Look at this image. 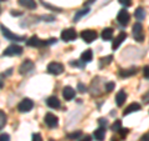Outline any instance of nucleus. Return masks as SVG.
<instances>
[{
  "label": "nucleus",
  "mask_w": 149,
  "mask_h": 141,
  "mask_svg": "<svg viewBox=\"0 0 149 141\" xmlns=\"http://www.w3.org/2000/svg\"><path fill=\"white\" fill-rule=\"evenodd\" d=\"M88 13H90V8H85V9H81V10H78L76 14H74V16H73V23H77L82 16L87 15Z\"/></svg>",
  "instance_id": "21"
},
{
  "label": "nucleus",
  "mask_w": 149,
  "mask_h": 141,
  "mask_svg": "<svg viewBox=\"0 0 149 141\" xmlns=\"http://www.w3.org/2000/svg\"><path fill=\"white\" fill-rule=\"evenodd\" d=\"M32 141H42V137H41L40 134H34L32 135Z\"/></svg>",
  "instance_id": "37"
},
{
  "label": "nucleus",
  "mask_w": 149,
  "mask_h": 141,
  "mask_svg": "<svg viewBox=\"0 0 149 141\" xmlns=\"http://www.w3.org/2000/svg\"><path fill=\"white\" fill-rule=\"evenodd\" d=\"M47 43H49V45H51V44H56V43H57V39H56V37H51V39L47 40Z\"/></svg>",
  "instance_id": "40"
},
{
  "label": "nucleus",
  "mask_w": 149,
  "mask_h": 141,
  "mask_svg": "<svg viewBox=\"0 0 149 141\" xmlns=\"http://www.w3.org/2000/svg\"><path fill=\"white\" fill-rule=\"evenodd\" d=\"M0 141H10V136L8 134H1L0 136Z\"/></svg>",
  "instance_id": "36"
},
{
  "label": "nucleus",
  "mask_w": 149,
  "mask_h": 141,
  "mask_svg": "<svg viewBox=\"0 0 149 141\" xmlns=\"http://www.w3.org/2000/svg\"><path fill=\"white\" fill-rule=\"evenodd\" d=\"M127 37V34H125L124 31H122V32H119L118 34V36L116 37V39L113 40V44H112V49L113 50H117L118 48H119V45L123 43L124 41V39Z\"/></svg>",
  "instance_id": "12"
},
{
  "label": "nucleus",
  "mask_w": 149,
  "mask_h": 141,
  "mask_svg": "<svg viewBox=\"0 0 149 141\" xmlns=\"http://www.w3.org/2000/svg\"><path fill=\"white\" fill-rule=\"evenodd\" d=\"M141 110V105L138 104V102H132L130 105H128L127 107H125V110L123 111V115H129L132 114V112H136V111H139Z\"/></svg>",
  "instance_id": "16"
},
{
  "label": "nucleus",
  "mask_w": 149,
  "mask_h": 141,
  "mask_svg": "<svg viewBox=\"0 0 149 141\" xmlns=\"http://www.w3.org/2000/svg\"><path fill=\"white\" fill-rule=\"evenodd\" d=\"M129 20H130L129 13L125 10V9H122V10H119L118 15H117V21L119 23V24L123 25V26H127V25L129 24Z\"/></svg>",
  "instance_id": "6"
},
{
  "label": "nucleus",
  "mask_w": 149,
  "mask_h": 141,
  "mask_svg": "<svg viewBox=\"0 0 149 141\" xmlns=\"http://www.w3.org/2000/svg\"><path fill=\"white\" fill-rule=\"evenodd\" d=\"M45 124L49 126L50 129H54V128H57L58 125V119L57 116H55L54 114H51V112H47L45 116Z\"/></svg>",
  "instance_id": "11"
},
{
  "label": "nucleus",
  "mask_w": 149,
  "mask_h": 141,
  "mask_svg": "<svg viewBox=\"0 0 149 141\" xmlns=\"http://www.w3.org/2000/svg\"><path fill=\"white\" fill-rule=\"evenodd\" d=\"M137 74V68L133 66V68H129L127 70H119V76L120 78H128V76H132V75Z\"/></svg>",
  "instance_id": "18"
},
{
  "label": "nucleus",
  "mask_w": 149,
  "mask_h": 141,
  "mask_svg": "<svg viewBox=\"0 0 149 141\" xmlns=\"http://www.w3.org/2000/svg\"><path fill=\"white\" fill-rule=\"evenodd\" d=\"M41 4H42L44 6H46V8H49V9H52V10H55V11H61V9H58V8H55V6H51V5H49V4H46L44 0H41Z\"/></svg>",
  "instance_id": "30"
},
{
  "label": "nucleus",
  "mask_w": 149,
  "mask_h": 141,
  "mask_svg": "<svg viewBox=\"0 0 149 141\" xmlns=\"http://www.w3.org/2000/svg\"><path fill=\"white\" fill-rule=\"evenodd\" d=\"M34 68H35V64L32 63L31 60H25V61L20 65V68H19V73L21 75H26V74H29L31 70H34Z\"/></svg>",
  "instance_id": "10"
},
{
  "label": "nucleus",
  "mask_w": 149,
  "mask_h": 141,
  "mask_svg": "<svg viewBox=\"0 0 149 141\" xmlns=\"http://www.w3.org/2000/svg\"><path fill=\"white\" fill-rule=\"evenodd\" d=\"M81 136H82V133H81V131H76V133L68 134V135H67V139H70V140H77V139H80Z\"/></svg>",
  "instance_id": "26"
},
{
  "label": "nucleus",
  "mask_w": 149,
  "mask_h": 141,
  "mask_svg": "<svg viewBox=\"0 0 149 141\" xmlns=\"http://www.w3.org/2000/svg\"><path fill=\"white\" fill-rule=\"evenodd\" d=\"M1 1H5V0H1Z\"/></svg>",
  "instance_id": "44"
},
{
  "label": "nucleus",
  "mask_w": 149,
  "mask_h": 141,
  "mask_svg": "<svg viewBox=\"0 0 149 141\" xmlns=\"http://www.w3.org/2000/svg\"><path fill=\"white\" fill-rule=\"evenodd\" d=\"M132 30H133V37H134V40H137L138 43H143L146 35H144V30H143V26H142L141 23H136V24L133 25Z\"/></svg>",
  "instance_id": "1"
},
{
  "label": "nucleus",
  "mask_w": 149,
  "mask_h": 141,
  "mask_svg": "<svg viewBox=\"0 0 149 141\" xmlns=\"http://www.w3.org/2000/svg\"><path fill=\"white\" fill-rule=\"evenodd\" d=\"M80 141H91V136H88V135L83 136V137H82V139H81Z\"/></svg>",
  "instance_id": "41"
},
{
  "label": "nucleus",
  "mask_w": 149,
  "mask_h": 141,
  "mask_svg": "<svg viewBox=\"0 0 149 141\" xmlns=\"http://www.w3.org/2000/svg\"><path fill=\"white\" fill-rule=\"evenodd\" d=\"M143 75L146 79H149V66H144L143 68Z\"/></svg>",
  "instance_id": "34"
},
{
  "label": "nucleus",
  "mask_w": 149,
  "mask_h": 141,
  "mask_svg": "<svg viewBox=\"0 0 149 141\" xmlns=\"http://www.w3.org/2000/svg\"><path fill=\"white\" fill-rule=\"evenodd\" d=\"M74 95H76V91H74L71 86H65L63 87L62 96H63L65 100H72V99L74 97Z\"/></svg>",
  "instance_id": "13"
},
{
  "label": "nucleus",
  "mask_w": 149,
  "mask_h": 141,
  "mask_svg": "<svg viewBox=\"0 0 149 141\" xmlns=\"http://www.w3.org/2000/svg\"><path fill=\"white\" fill-rule=\"evenodd\" d=\"M92 59H93V53L91 49H87L81 54V60L83 63H90L92 61Z\"/></svg>",
  "instance_id": "19"
},
{
  "label": "nucleus",
  "mask_w": 149,
  "mask_h": 141,
  "mask_svg": "<svg viewBox=\"0 0 149 141\" xmlns=\"http://www.w3.org/2000/svg\"><path fill=\"white\" fill-rule=\"evenodd\" d=\"M112 59H113V58H112V55H108V56H106V58H101V59H100V66L102 68V66H103V65L106 66V65L111 64Z\"/></svg>",
  "instance_id": "24"
},
{
  "label": "nucleus",
  "mask_w": 149,
  "mask_h": 141,
  "mask_svg": "<svg viewBox=\"0 0 149 141\" xmlns=\"http://www.w3.org/2000/svg\"><path fill=\"white\" fill-rule=\"evenodd\" d=\"M148 141H149V140H148Z\"/></svg>",
  "instance_id": "45"
},
{
  "label": "nucleus",
  "mask_w": 149,
  "mask_h": 141,
  "mask_svg": "<svg viewBox=\"0 0 149 141\" xmlns=\"http://www.w3.org/2000/svg\"><path fill=\"white\" fill-rule=\"evenodd\" d=\"M77 90H78V92H86L87 91V87H86V85L85 84H82V82H78L77 84Z\"/></svg>",
  "instance_id": "29"
},
{
  "label": "nucleus",
  "mask_w": 149,
  "mask_h": 141,
  "mask_svg": "<svg viewBox=\"0 0 149 141\" xmlns=\"http://www.w3.org/2000/svg\"><path fill=\"white\" fill-rule=\"evenodd\" d=\"M118 1L124 6H130L132 5V0H118Z\"/></svg>",
  "instance_id": "32"
},
{
  "label": "nucleus",
  "mask_w": 149,
  "mask_h": 141,
  "mask_svg": "<svg viewBox=\"0 0 149 141\" xmlns=\"http://www.w3.org/2000/svg\"><path fill=\"white\" fill-rule=\"evenodd\" d=\"M32 107H34V102L30 99H24V100H21V102L17 105V110L20 112H29L32 110Z\"/></svg>",
  "instance_id": "7"
},
{
  "label": "nucleus",
  "mask_w": 149,
  "mask_h": 141,
  "mask_svg": "<svg viewBox=\"0 0 149 141\" xmlns=\"http://www.w3.org/2000/svg\"><path fill=\"white\" fill-rule=\"evenodd\" d=\"M134 16H136L138 20H144V18H146V11H144L143 8H138L136 13H134Z\"/></svg>",
  "instance_id": "23"
},
{
  "label": "nucleus",
  "mask_w": 149,
  "mask_h": 141,
  "mask_svg": "<svg viewBox=\"0 0 149 141\" xmlns=\"http://www.w3.org/2000/svg\"><path fill=\"white\" fill-rule=\"evenodd\" d=\"M127 134H128V129H120L119 130V135L122 136V137H124V136H127Z\"/></svg>",
  "instance_id": "39"
},
{
  "label": "nucleus",
  "mask_w": 149,
  "mask_h": 141,
  "mask_svg": "<svg viewBox=\"0 0 149 141\" xmlns=\"http://www.w3.org/2000/svg\"><path fill=\"white\" fill-rule=\"evenodd\" d=\"M148 140H149V134L144 135V136H142V137H141V141H148Z\"/></svg>",
  "instance_id": "42"
},
{
  "label": "nucleus",
  "mask_w": 149,
  "mask_h": 141,
  "mask_svg": "<svg viewBox=\"0 0 149 141\" xmlns=\"http://www.w3.org/2000/svg\"><path fill=\"white\" fill-rule=\"evenodd\" d=\"M106 136V128L104 126H100L97 130H95L93 133V137H95L96 141H103Z\"/></svg>",
  "instance_id": "14"
},
{
  "label": "nucleus",
  "mask_w": 149,
  "mask_h": 141,
  "mask_svg": "<svg viewBox=\"0 0 149 141\" xmlns=\"http://www.w3.org/2000/svg\"><path fill=\"white\" fill-rule=\"evenodd\" d=\"M97 32L96 30H91V29H87V30H83L81 32V37H82V40L85 41V43L87 44H91L93 40H96L97 39Z\"/></svg>",
  "instance_id": "5"
},
{
  "label": "nucleus",
  "mask_w": 149,
  "mask_h": 141,
  "mask_svg": "<svg viewBox=\"0 0 149 141\" xmlns=\"http://www.w3.org/2000/svg\"><path fill=\"white\" fill-rule=\"evenodd\" d=\"M21 54H22V48L21 46L13 44V45H9L8 48L4 50L3 56H15V55L17 56V55H21Z\"/></svg>",
  "instance_id": "3"
},
{
  "label": "nucleus",
  "mask_w": 149,
  "mask_h": 141,
  "mask_svg": "<svg viewBox=\"0 0 149 141\" xmlns=\"http://www.w3.org/2000/svg\"><path fill=\"white\" fill-rule=\"evenodd\" d=\"M41 19H42L44 21H54L55 20V18L52 15H45V16H42Z\"/></svg>",
  "instance_id": "35"
},
{
  "label": "nucleus",
  "mask_w": 149,
  "mask_h": 141,
  "mask_svg": "<svg viewBox=\"0 0 149 141\" xmlns=\"http://www.w3.org/2000/svg\"><path fill=\"white\" fill-rule=\"evenodd\" d=\"M0 116H1V124H0V128L4 129V126H5V124H6V115L3 110L0 111Z\"/></svg>",
  "instance_id": "27"
},
{
  "label": "nucleus",
  "mask_w": 149,
  "mask_h": 141,
  "mask_svg": "<svg viewBox=\"0 0 149 141\" xmlns=\"http://www.w3.org/2000/svg\"><path fill=\"white\" fill-rule=\"evenodd\" d=\"M98 124H100V126H104V128H106L107 124H108V123H107V120H106V119H103V117H101V119L98 120Z\"/></svg>",
  "instance_id": "38"
},
{
  "label": "nucleus",
  "mask_w": 149,
  "mask_h": 141,
  "mask_svg": "<svg viewBox=\"0 0 149 141\" xmlns=\"http://www.w3.org/2000/svg\"><path fill=\"white\" fill-rule=\"evenodd\" d=\"M95 1H96V0H88L87 4H92V3H95Z\"/></svg>",
  "instance_id": "43"
},
{
  "label": "nucleus",
  "mask_w": 149,
  "mask_h": 141,
  "mask_svg": "<svg viewBox=\"0 0 149 141\" xmlns=\"http://www.w3.org/2000/svg\"><path fill=\"white\" fill-rule=\"evenodd\" d=\"M46 104H47V106L51 107V109H58V107L61 106V102H60V100L56 96H50L47 100H46Z\"/></svg>",
  "instance_id": "15"
},
{
  "label": "nucleus",
  "mask_w": 149,
  "mask_h": 141,
  "mask_svg": "<svg viewBox=\"0 0 149 141\" xmlns=\"http://www.w3.org/2000/svg\"><path fill=\"white\" fill-rule=\"evenodd\" d=\"M26 44H27V46H32V48H41V46H46V45H49L47 41L40 40L36 35L31 36L30 39L26 41Z\"/></svg>",
  "instance_id": "9"
},
{
  "label": "nucleus",
  "mask_w": 149,
  "mask_h": 141,
  "mask_svg": "<svg viewBox=\"0 0 149 141\" xmlns=\"http://www.w3.org/2000/svg\"><path fill=\"white\" fill-rule=\"evenodd\" d=\"M77 37V32L72 27H68V29H65L61 32V39L66 43H70V41H73Z\"/></svg>",
  "instance_id": "4"
},
{
  "label": "nucleus",
  "mask_w": 149,
  "mask_h": 141,
  "mask_svg": "<svg viewBox=\"0 0 149 141\" xmlns=\"http://www.w3.org/2000/svg\"><path fill=\"white\" fill-rule=\"evenodd\" d=\"M101 36H102V39H103L104 41H108V40H111L112 37H113V30H112L111 27H104V29L102 30Z\"/></svg>",
  "instance_id": "20"
},
{
  "label": "nucleus",
  "mask_w": 149,
  "mask_h": 141,
  "mask_svg": "<svg viewBox=\"0 0 149 141\" xmlns=\"http://www.w3.org/2000/svg\"><path fill=\"white\" fill-rule=\"evenodd\" d=\"M125 99H127V94H125L124 90H120L117 92V95H116V104L117 106H122L124 104Z\"/></svg>",
  "instance_id": "17"
},
{
  "label": "nucleus",
  "mask_w": 149,
  "mask_h": 141,
  "mask_svg": "<svg viewBox=\"0 0 149 141\" xmlns=\"http://www.w3.org/2000/svg\"><path fill=\"white\" fill-rule=\"evenodd\" d=\"M142 100H143L144 104H149V91L146 92V94H144V95L142 96Z\"/></svg>",
  "instance_id": "33"
},
{
  "label": "nucleus",
  "mask_w": 149,
  "mask_h": 141,
  "mask_svg": "<svg viewBox=\"0 0 149 141\" xmlns=\"http://www.w3.org/2000/svg\"><path fill=\"white\" fill-rule=\"evenodd\" d=\"M1 32L3 35L6 37L8 40H13V41H25L26 40V36L25 35H16V34H13V32L5 27L4 25H1Z\"/></svg>",
  "instance_id": "2"
},
{
  "label": "nucleus",
  "mask_w": 149,
  "mask_h": 141,
  "mask_svg": "<svg viewBox=\"0 0 149 141\" xmlns=\"http://www.w3.org/2000/svg\"><path fill=\"white\" fill-rule=\"evenodd\" d=\"M122 129V123H120V120H116L113 125H112V131L113 133H119V130Z\"/></svg>",
  "instance_id": "25"
},
{
  "label": "nucleus",
  "mask_w": 149,
  "mask_h": 141,
  "mask_svg": "<svg viewBox=\"0 0 149 141\" xmlns=\"http://www.w3.org/2000/svg\"><path fill=\"white\" fill-rule=\"evenodd\" d=\"M114 86H116L114 82H107V84H106V90L108 91V92H111V91L114 89Z\"/></svg>",
  "instance_id": "31"
},
{
  "label": "nucleus",
  "mask_w": 149,
  "mask_h": 141,
  "mask_svg": "<svg viewBox=\"0 0 149 141\" xmlns=\"http://www.w3.org/2000/svg\"><path fill=\"white\" fill-rule=\"evenodd\" d=\"M63 65L62 64H60V63H50L47 65V71L50 74H52V75H60V74H62L63 73Z\"/></svg>",
  "instance_id": "8"
},
{
  "label": "nucleus",
  "mask_w": 149,
  "mask_h": 141,
  "mask_svg": "<svg viewBox=\"0 0 149 141\" xmlns=\"http://www.w3.org/2000/svg\"><path fill=\"white\" fill-rule=\"evenodd\" d=\"M19 4L24 8H27V9H35L36 8L35 0H19Z\"/></svg>",
  "instance_id": "22"
},
{
  "label": "nucleus",
  "mask_w": 149,
  "mask_h": 141,
  "mask_svg": "<svg viewBox=\"0 0 149 141\" xmlns=\"http://www.w3.org/2000/svg\"><path fill=\"white\" fill-rule=\"evenodd\" d=\"M85 64L86 63H83L81 59H80V61H71V63H70L71 66H77V68H83V66H85Z\"/></svg>",
  "instance_id": "28"
}]
</instances>
